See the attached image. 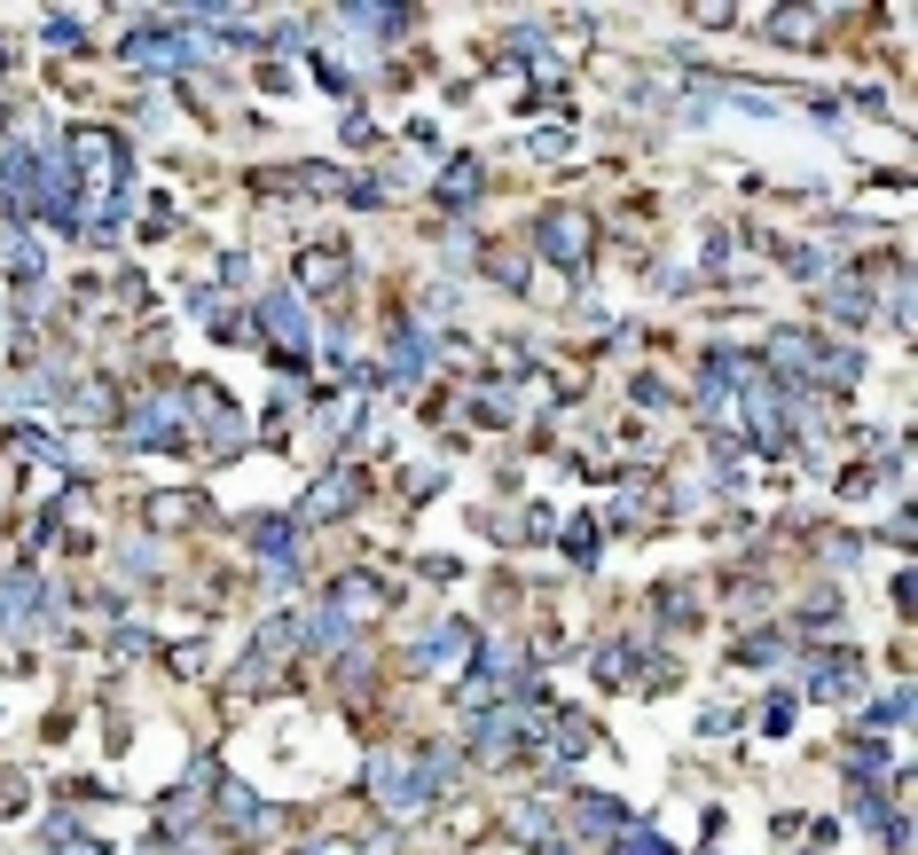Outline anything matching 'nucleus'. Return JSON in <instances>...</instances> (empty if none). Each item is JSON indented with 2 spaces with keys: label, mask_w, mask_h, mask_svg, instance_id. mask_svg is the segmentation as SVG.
Returning a JSON list of instances; mask_svg holds the SVG:
<instances>
[{
  "label": "nucleus",
  "mask_w": 918,
  "mask_h": 855,
  "mask_svg": "<svg viewBox=\"0 0 918 855\" xmlns=\"http://www.w3.org/2000/svg\"><path fill=\"white\" fill-rule=\"evenodd\" d=\"M369 793H377V809H393V816H416V809H425V778H416L400 753H377V761H369Z\"/></svg>",
  "instance_id": "obj_1"
},
{
  "label": "nucleus",
  "mask_w": 918,
  "mask_h": 855,
  "mask_svg": "<svg viewBox=\"0 0 918 855\" xmlns=\"http://www.w3.org/2000/svg\"><path fill=\"white\" fill-rule=\"evenodd\" d=\"M542 251H550V260L557 268H581V260H590V212H573V205H557V212H542Z\"/></svg>",
  "instance_id": "obj_2"
},
{
  "label": "nucleus",
  "mask_w": 918,
  "mask_h": 855,
  "mask_svg": "<svg viewBox=\"0 0 918 855\" xmlns=\"http://www.w3.org/2000/svg\"><path fill=\"white\" fill-rule=\"evenodd\" d=\"M79 174H87V181H126V142L118 134H79Z\"/></svg>",
  "instance_id": "obj_3"
},
{
  "label": "nucleus",
  "mask_w": 918,
  "mask_h": 855,
  "mask_svg": "<svg viewBox=\"0 0 918 855\" xmlns=\"http://www.w3.org/2000/svg\"><path fill=\"white\" fill-rule=\"evenodd\" d=\"M260 314H268V330L283 337V346H306V306H299V291H275Z\"/></svg>",
  "instance_id": "obj_4"
},
{
  "label": "nucleus",
  "mask_w": 918,
  "mask_h": 855,
  "mask_svg": "<svg viewBox=\"0 0 918 855\" xmlns=\"http://www.w3.org/2000/svg\"><path fill=\"white\" fill-rule=\"evenodd\" d=\"M126 55H142V63H189L197 48H189L181 32H134V40H126Z\"/></svg>",
  "instance_id": "obj_5"
},
{
  "label": "nucleus",
  "mask_w": 918,
  "mask_h": 855,
  "mask_svg": "<svg viewBox=\"0 0 918 855\" xmlns=\"http://www.w3.org/2000/svg\"><path fill=\"white\" fill-rule=\"evenodd\" d=\"M354 502V471H330L314 494H306V510H299V519H330V510H346Z\"/></svg>",
  "instance_id": "obj_6"
},
{
  "label": "nucleus",
  "mask_w": 918,
  "mask_h": 855,
  "mask_svg": "<svg viewBox=\"0 0 918 855\" xmlns=\"http://www.w3.org/2000/svg\"><path fill=\"white\" fill-rule=\"evenodd\" d=\"M463 644H471V628H463V621H448V628H432V651H416V659H425V667H448Z\"/></svg>",
  "instance_id": "obj_7"
},
{
  "label": "nucleus",
  "mask_w": 918,
  "mask_h": 855,
  "mask_svg": "<svg viewBox=\"0 0 918 855\" xmlns=\"http://www.w3.org/2000/svg\"><path fill=\"white\" fill-rule=\"evenodd\" d=\"M306 283H314V291H338V283H346V260H338V251H314V260H306Z\"/></svg>",
  "instance_id": "obj_8"
},
{
  "label": "nucleus",
  "mask_w": 918,
  "mask_h": 855,
  "mask_svg": "<svg viewBox=\"0 0 918 855\" xmlns=\"http://www.w3.org/2000/svg\"><path fill=\"white\" fill-rule=\"evenodd\" d=\"M573 816H581V832H620V809H613V801H597V793L581 801Z\"/></svg>",
  "instance_id": "obj_9"
},
{
  "label": "nucleus",
  "mask_w": 918,
  "mask_h": 855,
  "mask_svg": "<svg viewBox=\"0 0 918 855\" xmlns=\"http://www.w3.org/2000/svg\"><path fill=\"white\" fill-rule=\"evenodd\" d=\"M471 189H479V165H471V157H463V165H456V174H448V181H440V205H463V197H471Z\"/></svg>",
  "instance_id": "obj_10"
},
{
  "label": "nucleus",
  "mask_w": 918,
  "mask_h": 855,
  "mask_svg": "<svg viewBox=\"0 0 918 855\" xmlns=\"http://www.w3.org/2000/svg\"><path fill=\"white\" fill-rule=\"evenodd\" d=\"M479 753H511V715H487L479 722Z\"/></svg>",
  "instance_id": "obj_11"
},
{
  "label": "nucleus",
  "mask_w": 918,
  "mask_h": 855,
  "mask_svg": "<svg viewBox=\"0 0 918 855\" xmlns=\"http://www.w3.org/2000/svg\"><path fill=\"white\" fill-rule=\"evenodd\" d=\"M48 40L55 48H79V17H48Z\"/></svg>",
  "instance_id": "obj_12"
},
{
  "label": "nucleus",
  "mask_w": 918,
  "mask_h": 855,
  "mask_svg": "<svg viewBox=\"0 0 918 855\" xmlns=\"http://www.w3.org/2000/svg\"><path fill=\"white\" fill-rule=\"evenodd\" d=\"M55 855H111V847H103V840H79V832H71V840H55Z\"/></svg>",
  "instance_id": "obj_13"
},
{
  "label": "nucleus",
  "mask_w": 918,
  "mask_h": 855,
  "mask_svg": "<svg viewBox=\"0 0 918 855\" xmlns=\"http://www.w3.org/2000/svg\"><path fill=\"white\" fill-rule=\"evenodd\" d=\"M620 855H659V840H651V832H628V840H620Z\"/></svg>",
  "instance_id": "obj_14"
},
{
  "label": "nucleus",
  "mask_w": 918,
  "mask_h": 855,
  "mask_svg": "<svg viewBox=\"0 0 918 855\" xmlns=\"http://www.w3.org/2000/svg\"><path fill=\"white\" fill-rule=\"evenodd\" d=\"M306 855H362V847H354V840H314Z\"/></svg>",
  "instance_id": "obj_15"
}]
</instances>
